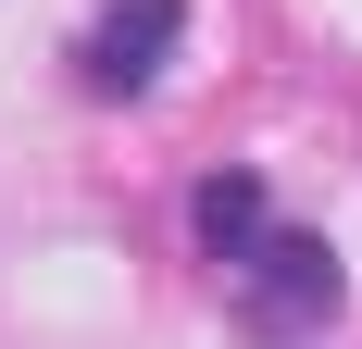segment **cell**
I'll return each instance as SVG.
<instances>
[{
    "label": "cell",
    "mask_w": 362,
    "mask_h": 349,
    "mask_svg": "<svg viewBox=\"0 0 362 349\" xmlns=\"http://www.w3.org/2000/svg\"><path fill=\"white\" fill-rule=\"evenodd\" d=\"M262 225H275V187H262V162H213L200 187H187V237H200V262L213 275H238L262 249Z\"/></svg>",
    "instance_id": "3"
},
{
    "label": "cell",
    "mask_w": 362,
    "mask_h": 349,
    "mask_svg": "<svg viewBox=\"0 0 362 349\" xmlns=\"http://www.w3.org/2000/svg\"><path fill=\"white\" fill-rule=\"evenodd\" d=\"M225 300H238V324H250V337L300 349V337H325V324L350 312V262H337L325 225H262V249L225 275Z\"/></svg>",
    "instance_id": "1"
},
{
    "label": "cell",
    "mask_w": 362,
    "mask_h": 349,
    "mask_svg": "<svg viewBox=\"0 0 362 349\" xmlns=\"http://www.w3.org/2000/svg\"><path fill=\"white\" fill-rule=\"evenodd\" d=\"M175 37H187V0H112L88 25V50H75V88L88 100H150L163 63H175Z\"/></svg>",
    "instance_id": "2"
}]
</instances>
